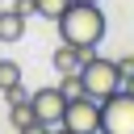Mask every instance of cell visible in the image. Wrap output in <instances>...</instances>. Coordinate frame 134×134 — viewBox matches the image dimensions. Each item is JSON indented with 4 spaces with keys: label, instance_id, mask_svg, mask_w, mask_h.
<instances>
[{
    "label": "cell",
    "instance_id": "8fae6325",
    "mask_svg": "<svg viewBox=\"0 0 134 134\" xmlns=\"http://www.w3.org/2000/svg\"><path fill=\"white\" fill-rule=\"evenodd\" d=\"M13 8H17L21 17H34V13H38V0H13Z\"/></svg>",
    "mask_w": 134,
    "mask_h": 134
},
{
    "label": "cell",
    "instance_id": "30bf717a",
    "mask_svg": "<svg viewBox=\"0 0 134 134\" xmlns=\"http://www.w3.org/2000/svg\"><path fill=\"white\" fill-rule=\"evenodd\" d=\"M113 63H117L121 80H126V75H134V54H121V59H113Z\"/></svg>",
    "mask_w": 134,
    "mask_h": 134
},
{
    "label": "cell",
    "instance_id": "5bb4252c",
    "mask_svg": "<svg viewBox=\"0 0 134 134\" xmlns=\"http://www.w3.org/2000/svg\"><path fill=\"white\" fill-rule=\"evenodd\" d=\"M50 134H75V130H67V126H54V130H50Z\"/></svg>",
    "mask_w": 134,
    "mask_h": 134
},
{
    "label": "cell",
    "instance_id": "4fadbf2b",
    "mask_svg": "<svg viewBox=\"0 0 134 134\" xmlns=\"http://www.w3.org/2000/svg\"><path fill=\"white\" fill-rule=\"evenodd\" d=\"M121 88H126V92H134V75H126V80H121Z\"/></svg>",
    "mask_w": 134,
    "mask_h": 134
},
{
    "label": "cell",
    "instance_id": "7a4b0ae2",
    "mask_svg": "<svg viewBox=\"0 0 134 134\" xmlns=\"http://www.w3.org/2000/svg\"><path fill=\"white\" fill-rule=\"evenodd\" d=\"M80 80H84V92H88L92 100H105V96H113V92L121 88L117 63H113V59H100V54H88V59H84Z\"/></svg>",
    "mask_w": 134,
    "mask_h": 134
},
{
    "label": "cell",
    "instance_id": "277c9868",
    "mask_svg": "<svg viewBox=\"0 0 134 134\" xmlns=\"http://www.w3.org/2000/svg\"><path fill=\"white\" fill-rule=\"evenodd\" d=\"M63 126H67V130H75V134H100V100H92L88 92L67 96Z\"/></svg>",
    "mask_w": 134,
    "mask_h": 134
},
{
    "label": "cell",
    "instance_id": "9a60e30c",
    "mask_svg": "<svg viewBox=\"0 0 134 134\" xmlns=\"http://www.w3.org/2000/svg\"><path fill=\"white\" fill-rule=\"evenodd\" d=\"M80 4H100V0H80Z\"/></svg>",
    "mask_w": 134,
    "mask_h": 134
},
{
    "label": "cell",
    "instance_id": "5b68a950",
    "mask_svg": "<svg viewBox=\"0 0 134 134\" xmlns=\"http://www.w3.org/2000/svg\"><path fill=\"white\" fill-rule=\"evenodd\" d=\"M29 105H34V117H38V121H46V126H63L67 92H63L59 84H50V88H38V92H29Z\"/></svg>",
    "mask_w": 134,
    "mask_h": 134
},
{
    "label": "cell",
    "instance_id": "8992f818",
    "mask_svg": "<svg viewBox=\"0 0 134 134\" xmlns=\"http://www.w3.org/2000/svg\"><path fill=\"white\" fill-rule=\"evenodd\" d=\"M88 54H92L88 46H71V42H63V46H59V50L50 54V63H54V71L63 75V71H80Z\"/></svg>",
    "mask_w": 134,
    "mask_h": 134
},
{
    "label": "cell",
    "instance_id": "ba28073f",
    "mask_svg": "<svg viewBox=\"0 0 134 134\" xmlns=\"http://www.w3.org/2000/svg\"><path fill=\"white\" fill-rule=\"evenodd\" d=\"M21 84V63H13V59H0V92H13Z\"/></svg>",
    "mask_w": 134,
    "mask_h": 134
},
{
    "label": "cell",
    "instance_id": "3957f363",
    "mask_svg": "<svg viewBox=\"0 0 134 134\" xmlns=\"http://www.w3.org/2000/svg\"><path fill=\"white\" fill-rule=\"evenodd\" d=\"M100 134H134V92L117 88L100 100Z\"/></svg>",
    "mask_w": 134,
    "mask_h": 134
},
{
    "label": "cell",
    "instance_id": "52a82bcc",
    "mask_svg": "<svg viewBox=\"0 0 134 134\" xmlns=\"http://www.w3.org/2000/svg\"><path fill=\"white\" fill-rule=\"evenodd\" d=\"M21 38H25V17L13 4H4L0 8V42H21Z\"/></svg>",
    "mask_w": 134,
    "mask_h": 134
},
{
    "label": "cell",
    "instance_id": "7c38bea8",
    "mask_svg": "<svg viewBox=\"0 0 134 134\" xmlns=\"http://www.w3.org/2000/svg\"><path fill=\"white\" fill-rule=\"evenodd\" d=\"M50 130H54V126H46V121H29V126L17 130V134H50Z\"/></svg>",
    "mask_w": 134,
    "mask_h": 134
},
{
    "label": "cell",
    "instance_id": "2e32d148",
    "mask_svg": "<svg viewBox=\"0 0 134 134\" xmlns=\"http://www.w3.org/2000/svg\"><path fill=\"white\" fill-rule=\"evenodd\" d=\"M0 8H4V0H0Z\"/></svg>",
    "mask_w": 134,
    "mask_h": 134
},
{
    "label": "cell",
    "instance_id": "6da1fadb",
    "mask_svg": "<svg viewBox=\"0 0 134 134\" xmlns=\"http://www.w3.org/2000/svg\"><path fill=\"white\" fill-rule=\"evenodd\" d=\"M54 25H59V38H63V42L88 46V50H96V42L105 38V13H100V4H80V0H71L67 13H63Z\"/></svg>",
    "mask_w": 134,
    "mask_h": 134
},
{
    "label": "cell",
    "instance_id": "9c48e42d",
    "mask_svg": "<svg viewBox=\"0 0 134 134\" xmlns=\"http://www.w3.org/2000/svg\"><path fill=\"white\" fill-rule=\"evenodd\" d=\"M67 4H71V0H38V17H46V21H59V17L67 13Z\"/></svg>",
    "mask_w": 134,
    "mask_h": 134
}]
</instances>
